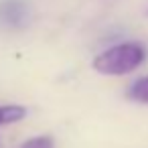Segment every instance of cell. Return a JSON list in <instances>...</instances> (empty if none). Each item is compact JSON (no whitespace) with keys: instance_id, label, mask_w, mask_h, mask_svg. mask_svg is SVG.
<instances>
[{"instance_id":"277c9868","label":"cell","mask_w":148,"mask_h":148,"mask_svg":"<svg viewBox=\"0 0 148 148\" xmlns=\"http://www.w3.org/2000/svg\"><path fill=\"white\" fill-rule=\"evenodd\" d=\"M128 97L140 103H148V75L136 79L130 87H128Z\"/></svg>"},{"instance_id":"8992f818","label":"cell","mask_w":148,"mask_h":148,"mask_svg":"<svg viewBox=\"0 0 148 148\" xmlns=\"http://www.w3.org/2000/svg\"><path fill=\"white\" fill-rule=\"evenodd\" d=\"M146 16H148V4H146Z\"/></svg>"},{"instance_id":"7a4b0ae2","label":"cell","mask_w":148,"mask_h":148,"mask_svg":"<svg viewBox=\"0 0 148 148\" xmlns=\"http://www.w3.org/2000/svg\"><path fill=\"white\" fill-rule=\"evenodd\" d=\"M33 21V8L27 0H0V29L23 31Z\"/></svg>"},{"instance_id":"5b68a950","label":"cell","mask_w":148,"mask_h":148,"mask_svg":"<svg viewBox=\"0 0 148 148\" xmlns=\"http://www.w3.org/2000/svg\"><path fill=\"white\" fill-rule=\"evenodd\" d=\"M18 148H55V142L51 136H37V138H31L27 140L23 146Z\"/></svg>"},{"instance_id":"3957f363","label":"cell","mask_w":148,"mask_h":148,"mask_svg":"<svg viewBox=\"0 0 148 148\" xmlns=\"http://www.w3.org/2000/svg\"><path fill=\"white\" fill-rule=\"evenodd\" d=\"M27 116V110L23 106H0V126L14 124Z\"/></svg>"},{"instance_id":"6da1fadb","label":"cell","mask_w":148,"mask_h":148,"mask_svg":"<svg viewBox=\"0 0 148 148\" xmlns=\"http://www.w3.org/2000/svg\"><path fill=\"white\" fill-rule=\"evenodd\" d=\"M146 49L140 43H120L93 59V69L101 75H126L142 65Z\"/></svg>"}]
</instances>
